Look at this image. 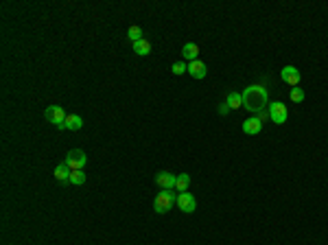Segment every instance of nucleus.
<instances>
[{
  "instance_id": "obj_21",
  "label": "nucleus",
  "mask_w": 328,
  "mask_h": 245,
  "mask_svg": "<svg viewBox=\"0 0 328 245\" xmlns=\"http://www.w3.org/2000/svg\"><path fill=\"white\" fill-rule=\"evenodd\" d=\"M219 114H221V116H227V114H230V105L221 103V105H219Z\"/></svg>"
},
{
  "instance_id": "obj_5",
  "label": "nucleus",
  "mask_w": 328,
  "mask_h": 245,
  "mask_svg": "<svg viewBox=\"0 0 328 245\" xmlns=\"http://www.w3.org/2000/svg\"><path fill=\"white\" fill-rule=\"evenodd\" d=\"M267 112H269V118L276 122V125H284L287 122V105L280 103V101H276V103H269V107H267Z\"/></svg>"
},
{
  "instance_id": "obj_1",
  "label": "nucleus",
  "mask_w": 328,
  "mask_h": 245,
  "mask_svg": "<svg viewBox=\"0 0 328 245\" xmlns=\"http://www.w3.org/2000/svg\"><path fill=\"white\" fill-rule=\"evenodd\" d=\"M241 96H243V107L252 114H260L265 107H269V94L262 86H247Z\"/></svg>"
},
{
  "instance_id": "obj_14",
  "label": "nucleus",
  "mask_w": 328,
  "mask_h": 245,
  "mask_svg": "<svg viewBox=\"0 0 328 245\" xmlns=\"http://www.w3.org/2000/svg\"><path fill=\"white\" fill-rule=\"evenodd\" d=\"M134 46V52L136 55H140V57H144V55H149L151 52V42H147V39H138V42H134L131 44Z\"/></svg>"
},
{
  "instance_id": "obj_17",
  "label": "nucleus",
  "mask_w": 328,
  "mask_h": 245,
  "mask_svg": "<svg viewBox=\"0 0 328 245\" xmlns=\"http://www.w3.org/2000/svg\"><path fill=\"white\" fill-rule=\"evenodd\" d=\"M127 37L131 39V44L142 39V29H140V26H129V29H127Z\"/></svg>"
},
{
  "instance_id": "obj_9",
  "label": "nucleus",
  "mask_w": 328,
  "mask_h": 245,
  "mask_svg": "<svg viewBox=\"0 0 328 245\" xmlns=\"http://www.w3.org/2000/svg\"><path fill=\"white\" fill-rule=\"evenodd\" d=\"M243 131L247 136H256L262 131V121L258 116H249L247 121H243Z\"/></svg>"
},
{
  "instance_id": "obj_18",
  "label": "nucleus",
  "mask_w": 328,
  "mask_h": 245,
  "mask_svg": "<svg viewBox=\"0 0 328 245\" xmlns=\"http://www.w3.org/2000/svg\"><path fill=\"white\" fill-rule=\"evenodd\" d=\"M70 184H74V186L86 184V173H83V171H72V173H70Z\"/></svg>"
},
{
  "instance_id": "obj_12",
  "label": "nucleus",
  "mask_w": 328,
  "mask_h": 245,
  "mask_svg": "<svg viewBox=\"0 0 328 245\" xmlns=\"http://www.w3.org/2000/svg\"><path fill=\"white\" fill-rule=\"evenodd\" d=\"M182 57L190 64V61H195V59H199V46H197L195 42H188V44H184L182 46Z\"/></svg>"
},
{
  "instance_id": "obj_7",
  "label": "nucleus",
  "mask_w": 328,
  "mask_h": 245,
  "mask_svg": "<svg viewBox=\"0 0 328 245\" xmlns=\"http://www.w3.org/2000/svg\"><path fill=\"white\" fill-rule=\"evenodd\" d=\"M280 79H282L287 86L291 88H297V83H300V70L295 68V66H284L282 70H280Z\"/></svg>"
},
{
  "instance_id": "obj_13",
  "label": "nucleus",
  "mask_w": 328,
  "mask_h": 245,
  "mask_svg": "<svg viewBox=\"0 0 328 245\" xmlns=\"http://www.w3.org/2000/svg\"><path fill=\"white\" fill-rule=\"evenodd\" d=\"M70 173H72V171H70V166L66 164V162H59V164L55 166V179L57 182H70Z\"/></svg>"
},
{
  "instance_id": "obj_4",
  "label": "nucleus",
  "mask_w": 328,
  "mask_h": 245,
  "mask_svg": "<svg viewBox=\"0 0 328 245\" xmlns=\"http://www.w3.org/2000/svg\"><path fill=\"white\" fill-rule=\"evenodd\" d=\"M66 109L61 107V105H48L46 109H44V118H46L48 122H52V125L59 129L61 125H64V121H66Z\"/></svg>"
},
{
  "instance_id": "obj_20",
  "label": "nucleus",
  "mask_w": 328,
  "mask_h": 245,
  "mask_svg": "<svg viewBox=\"0 0 328 245\" xmlns=\"http://www.w3.org/2000/svg\"><path fill=\"white\" fill-rule=\"evenodd\" d=\"M171 72L177 74V77H179V74L188 72V64H186V61H175V64L171 66Z\"/></svg>"
},
{
  "instance_id": "obj_19",
  "label": "nucleus",
  "mask_w": 328,
  "mask_h": 245,
  "mask_svg": "<svg viewBox=\"0 0 328 245\" xmlns=\"http://www.w3.org/2000/svg\"><path fill=\"white\" fill-rule=\"evenodd\" d=\"M289 96H291V101H293V103H302V101L306 99V94H304V90H302V88H291Z\"/></svg>"
},
{
  "instance_id": "obj_15",
  "label": "nucleus",
  "mask_w": 328,
  "mask_h": 245,
  "mask_svg": "<svg viewBox=\"0 0 328 245\" xmlns=\"http://www.w3.org/2000/svg\"><path fill=\"white\" fill-rule=\"evenodd\" d=\"M188 186H190V175L188 173H179L177 182H175V191L177 192H188Z\"/></svg>"
},
{
  "instance_id": "obj_6",
  "label": "nucleus",
  "mask_w": 328,
  "mask_h": 245,
  "mask_svg": "<svg viewBox=\"0 0 328 245\" xmlns=\"http://www.w3.org/2000/svg\"><path fill=\"white\" fill-rule=\"evenodd\" d=\"M175 206H177L182 212L190 214V212H195L197 201H195V197H192L190 192H177V201H175Z\"/></svg>"
},
{
  "instance_id": "obj_11",
  "label": "nucleus",
  "mask_w": 328,
  "mask_h": 245,
  "mask_svg": "<svg viewBox=\"0 0 328 245\" xmlns=\"http://www.w3.org/2000/svg\"><path fill=\"white\" fill-rule=\"evenodd\" d=\"M83 127V118L79 116V114H68L64 121V125L59 127V129H68V131H79Z\"/></svg>"
},
{
  "instance_id": "obj_10",
  "label": "nucleus",
  "mask_w": 328,
  "mask_h": 245,
  "mask_svg": "<svg viewBox=\"0 0 328 245\" xmlns=\"http://www.w3.org/2000/svg\"><path fill=\"white\" fill-rule=\"evenodd\" d=\"M206 72H208V68H206V64L201 59H195L188 64V74H190L192 79H204Z\"/></svg>"
},
{
  "instance_id": "obj_16",
  "label": "nucleus",
  "mask_w": 328,
  "mask_h": 245,
  "mask_svg": "<svg viewBox=\"0 0 328 245\" xmlns=\"http://www.w3.org/2000/svg\"><path fill=\"white\" fill-rule=\"evenodd\" d=\"M225 103L230 105V109H239L241 105H243V96H241L239 92H230L227 99H225Z\"/></svg>"
},
{
  "instance_id": "obj_3",
  "label": "nucleus",
  "mask_w": 328,
  "mask_h": 245,
  "mask_svg": "<svg viewBox=\"0 0 328 245\" xmlns=\"http://www.w3.org/2000/svg\"><path fill=\"white\" fill-rule=\"evenodd\" d=\"M64 162L70 166V171H83V166H86V162H87V156L83 149H70V151L66 153Z\"/></svg>"
},
{
  "instance_id": "obj_8",
  "label": "nucleus",
  "mask_w": 328,
  "mask_h": 245,
  "mask_svg": "<svg viewBox=\"0 0 328 245\" xmlns=\"http://www.w3.org/2000/svg\"><path fill=\"white\" fill-rule=\"evenodd\" d=\"M175 182H177V175H173L171 171H160V173H155V184L162 191H173Z\"/></svg>"
},
{
  "instance_id": "obj_2",
  "label": "nucleus",
  "mask_w": 328,
  "mask_h": 245,
  "mask_svg": "<svg viewBox=\"0 0 328 245\" xmlns=\"http://www.w3.org/2000/svg\"><path fill=\"white\" fill-rule=\"evenodd\" d=\"M175 201H177V195H175L173 191H160L155 195V199H153V210H155L157 214H164L173 208Z\"/></svg>"
}]
</instances>
